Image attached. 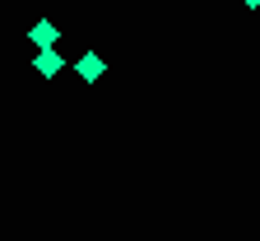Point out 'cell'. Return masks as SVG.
Returning <instances> with one entry per match:
<instances>
[{"mask_svg":"<svg viewBox=\"0 0 260 241\" xmlns=\"http://www.w3.org/2000/svg\"><path fill=\"white\" fill-rule=\"evenodd\" d=\"M28 38H32V47H38V51H56V38H60V28H56L51 19H38V23L28 28Z\"/></svg>","mask_w":260,"mask_h":241,"instance_id":"1","label":"cell"},{"mask_svg":"<svg viewBox=\"0 0 260 241\" xmlns=\"http://www.w3.org/2000/svg\"><path fill=\"white\" fill-rule=\"evenodd\" d=\"M75 70H79V79H84V84H93V79H103L107 65H103V56H98V51H84V56L75 60Z\"/></svg>","mask_w":260,"mask_h":241,"instance_id":"2","label":"cell"},{"mask_svg":"<svg viewBox=\"0 0 260 241\" xmlns=\"http://www.w3.org/2000/svg\"><path fill=\"white\" fill-rule=\"evenodd\" d=\"M32 65H38V75H42V79H56L65 60H60L56 51H38V60H32Z\"/></svg>","mask_w":260,"mask_h":241,"instance_id":"3","label":"cell"},{"mask_svg":"<svg viewBox=\"0 0 260 241\" xmlns=\"http://www.w3.org/2000/svg\"><path fill=\"white\" fill-rule=\"evenodd\" d=\"M242 5H246V10H260V0H242Z\"/></svg>","mask_w":260,"mask_h":241,"instance_id":"4","label":"cell"}]
</instances>
